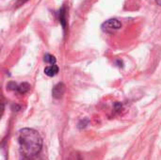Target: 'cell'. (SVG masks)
I'll list each match as a JSON object with an SVG mask.
<instances>
[{"label":"cell","instance_id":"obj_6","mask_svg":"<svg viewBox=\"0 0 161 160\" xmlns=\"http://www.w3.org/2000/svg\"><path fill=\"white\" fill-rule=\"evenodd\" d=\"M44 61H46L47 63H50L51 65H53V64L56 63V58H55L54 56L49 55V54H46V55L44 56Z\"/></svg>","mask_w":161,"mask_h":160},{"label":"cell","instance_id":"obj_1","mask_svg":"<svg viewBox=\"0 0 161 160\" xmlns=\"http://www.w3.org/2000/svg\"><path fill=\"white\" fill-rule=\"evenodd\" d=\"M19 145L22 156L25 159L35 158L42 148L41 135L32 128H24L19 131Z\"/></svg>","mask_w":161,"mask_h":160},{"label":"cell","instance_id":"obj_4","mask_svg":"<svg viewBox=\"0 0 161 160\" xmlns=\"http://www.w3.org/2000/svg\"><path fill=\"white\" fill-rule=\"evenodd\" d=\"M44 73L48 76H54V75H56L58 73V67L57 65H55V64L50 65V66H48V67L45 68Z\"/></svg>","mask_w":161,"mask_h":160},{"label":"cell","instance_id":"obj_2","mask_svg":"<svg viewBox=\"0 0 161 160\" xmlns=\"http://www.w3.org/2000/svg\"><path fill=\"white\" fill-rule=\"evenodd\" d=\"M121 26H122V24L118 20L110 19L104 23V25H102V28L104 31L111 33V32H114V31L118 30L119 28H121Z\"/></svg>","mask_w":161,"mask_h":160},{"label":"cell","instance_id":"obj_5","mask_svg":"<svg viewBox=\"0 0 161 160\" xmlns=\"http://www.w3.org/2000/svg\"><path fill=\"white\" fill-rule=\"evenodd\" d=\"M29 85L26 84V83H24V84H21L20 86H18L16 88V90L20 92V93H25L28 90H29Z\"/></svg>","mask_w":161,"mask_h":160},{"label":"cell","instance_id":"obj_8","mask_svg":"<svg viewBox=\"0 0 161 160\" xmlns=\"http://www.w3.org/2000/svg\"><path fill=\"white\" fill-rule=\"evenodd\" d=\"M156 2H157L159 6H161V0H156Z\"/></svg>","mask_w":161,"mask_h":160},{"label":"cell","instance_id":"obj_7","mask_svg":"<svg viewBox=\"0 0 161 160\" xmlns=\"http://www.w3.org/2000/svg\"><path fill=\"white\" fill-rule=\"evenodd\" d=\"M1 160H6V150L4 146L1 149Z\"/></svg>","mask_w":161,"mask_h":160},{"label":"cell","instance_id":"obj_3","mask_svg":"<svg viewBox=\"0 0 161 160\" xmlns=\"http://www.w3.org/2000/svg\"><path fill=\"white\" fill-rule=\"evenodd\" d=\"M64 90H65V86L62 83H58L53 89V96L55 98H60L64 93Z\"/></svg>","mask_w":161,"mask_h":160}]
</instances>
